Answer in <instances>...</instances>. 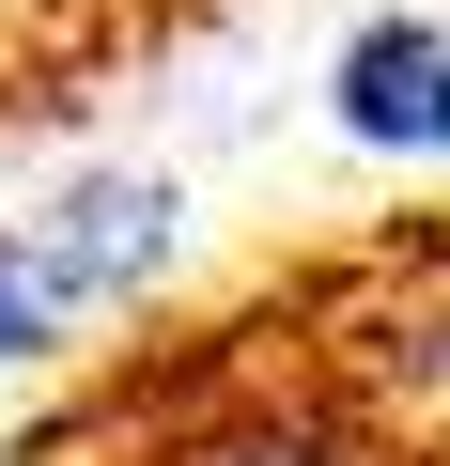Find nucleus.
<instances>
[{
	"mask_svg": "<svg viewBox=\"0 0 450 466\" xmlns=\"http://www.w3.org/2000/svg\"><path fill=\"white\" fill-rule=\"evenodd\" d=\"M0 466H450V202H342L125 296Z\"/></svg>",
	"mask_w": 450,
	"mask_h": 466,
	"instance_id": "obj_1",
	"label": "nucleus"
},
{
	"mask_svg": "<svg viewBox=\"0 0 450 466\" xmlns=\"http://www.w3.org/2000/svg\"><path fill=\"white\" fill-rule=\"evenodd\" d=\"M234 0H0V140L94 125L125 78L186 63Z\"/></svg>",
	"mask_w": 450,
	"mask_h": 466,
	"instance_id": "obj_2",
	"label": "nucleus"
},
{
	"mask_svg": "<svg viewBox=\"0 0 450 466\" xmlns=\"http://www.w3.org/2000/svg\"><path fill=\"white\" fill-rule=\"evenodd\" d=\"M326 109L388 156H450V32L435 16H373L342 63H326Z\"/></svg>",
	"mask_w": 450,
	"mask_h": 466,
	"instance_id": "obj_3",
	"label": "nucleus"
},
{
	"mask_svg": "<svg viewBox=\"0 0 450 466\" xmlns=\"http://www.w3.org/2000/svg\"><path fill=\"white\" fill-rule=\"evenodd\" d=\"M47 327H63V296L32 280V249H0V358H32Z\"/></svg>",
	"mask_w": 450,
	"mask_h": 466,
	"instance_id": "obj_4",
	"label": "nucleus"
}]
</instances>
